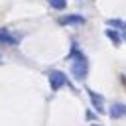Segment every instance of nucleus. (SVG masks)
<instances>
[{"label":"nucleus","instance_id":"6","mask_svg":"<svg viewBox=\"0 0 126 126\" xmlns=\"http://www.w3.org/2000/svg\"><path fill=\"white\" fill-rule=\"evenodd\" d=\"M108 116L112 118V120H118V118H122V116H126V104L124 102H112L110 104V108H108Z\"/></svg>","mask_w":126,"mask_h":126},{"label":"nucleus","instance_id":"1","mask_svg":"<svg viewBox=\"0 0 126 126\" xmlns=\"http://www.w3.org/2000/svg\"><path fill=\"white\" fill-rule=\"evenodd\" d=\"M67 59L71 61V75L77 81H85L89 75V59L87 55L81 51V47L77 45V41L71 43V51L67 55Z\"/></svg>","mask_w":126,"mask_h":126},{"label":"nucleus","instance_id":"3","mask_svg":"<svg viewBox=\"0 0 126 126\" xmlns=\"http://www.w3.org/2000/svg\"><path fill=\"white\" fill-rule=\"evenodd\" d=\"M22 39H24V33H22V32H14V30H10V28H0V43H2V45L18 47Z\"/></svg>","mask_w":126,"mask_h":126},{"label":"nucleus","instance_id":"10","mask_svg":"<svg viewBox=\"0 0 126 126\" xmlns=\"http://www.w3.org/2000/svg\"><path fill=\"white\" fill-rule=\"evenodd\" d=\"M122 41H126V32H122Z\"/></svg>","mask_w":126,"mask_h":126},{"label":"nucleus","instance_id":"8","mask_svg":"<svg viewBox=\"0 0 126 126\" xmlns=\"http://www.w3.org/2000/svg\"><path fill=\"white\" fill-rule=\"evenodd\" d=\"M106 26L112 28V30H118V32H126V20H120V18H110V20H106Z\"/></svg>","mask_w":126,"mask_h":126},{"label":"nucleus","instance_id":"5","mask_svg":"<svg viewBox=\"0 0 126 126\" xmlns=\"http://www.w3.org/2000/svg\"><path fill=\"white\" fill-rule=\"evenodd\" d=\"M87 94H89V98H91L93 108H94L98 114H102V112H104V98H102V94L94 93L93 89H87Z\"/></svg>","mask_w":126,"mask_h":126},{"label":"nucleus","instance_id":"9","mask_svg":"<svg viewBox=\"0 0 126 126\" xmlns=\"http://www.w3.org/2000/svg\"><path fill=\"white\" fill-rule=\"evenodd\" d=\"M47 4L53 10H65L67 8V0H47Z\"/></svg>","mask_w":126,"mask_h":126},{"label":"nucleus","instance_id":"4","mask_svg":"<svg viewBox=\"0 0 126 126\" xmlns=\"http://www.w3.org/2000/svg\"><path fill=\"white\" fill-rule=\"evenodd\" d=\"M85 22H87V18L83 14H63L57 18L59 26H83Z\"/></svg>","mask_w":126,"mask_h":126},{"label":"nucleus","instance_id":"2","mask_svg":"<svg viewBox=\"0 0 126 126\" xmlns=\"http://www.w3.org/2000/svg\"><path fill=\"white\" fill-rule=\"evenodd\" d=\"M47 81H49V87H51L53 93L59 91V89H63V87H71V89H73V85L69 83L67 75H65L63 71H59V69H51V71L47 73Z\"/></svg>","mask_w":126,"mask_h":126},{"label":"nucleus","instance_id":"11","mask_svg":"<svg viewBox=\"0 0 126 126\" xmlns=\"http://www.w3.org/2000/svg\"><path fill=\"white\" fill-rule=\"evenodd\" d=\"M94 126H100V124H94Z\"/></svg>","mask_w":126,"mask_h":126},{"label":"nucleus","instance_id":"7","mask_svg":"<svg viewBox=\"0 0 126 126\" xmlns=\"http://www.w3.org/2000/svg\"><path fill=\"white\" fill-rule=\"evenodd\" d=\"M104 35L114 43V45H120L122 43V32H118V30H112V28H106L104 30Z\"/></svg>","mask_w":126,"mask_h":126}]
</instances>
